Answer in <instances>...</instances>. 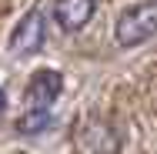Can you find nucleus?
<instances>
[{
	"label": "nucleus",
	"mask_w": 157,
	"mask_h": 154,
	"mask_svg": "<svg viewBox=\"0 0 157 154\" xmlns=\"http://www.w3.org/2000/svg\"><path fill=\"white\" fill-rule=\"evenodd\" d=\"M77 148L84 154H114L117 151V134L104 121H84L77 127Z\"/></svg>",
	"instance_id": "2"
},
{
	"label": "nucleus",
	"mask_w": 157,
	"mask_h": 154,
	"mask_svg": "<svg viewBox=\"0 0 157 154\" xmlns=\"http://www.w3.org/2000/svg\"><path fill=\"white\" fill-rule=\"evenodd\" d=\"M60 87H63V81H60L57 70H37L30 77V84H27V101H30L37 111H47L57 101Z\"/></svg>",
	"instance_id": "3"
},
{
	"label": "nucleus",
	"mask_w": 157,
	"mask_h": 154,
	"mask_svg": "<svg viewBox=\"0 0 157 154\" xmlns=\"http://www.w3.org/2000/svg\"><path fill=\"white\" fill-rule=\"evenodd\" d=\"M154 34H157V3L154 0L124 10L117 17V27H114V37H117L121 47H137V44H144Z\"/></svg>",
	"instance_id": "1"
},
{
	"label": "nucleus",
	"mask_w": 157,
	"mask_h": 154,
	"mask_svg": "<svg viewBox=\"0 0 157 154\" xmlns=\"http://www.w3.org/2000/svg\"><path fill=\"white\" fill-rule=\"evenodd\" d=\"M47 121H50V114H47V111H37V107H33L30 114H24V117H20V124H17V127L27 134V131H40V127H47Z\"/></svg>",
	"instance_id": "6"
},
{
	"label": "nucleus",
	"mask_w": 157,
	"mask_h": 154,
	"mask_svg": "<svg viewBox=\"0 0 157 154\" xmlns=\"http://www.w3.org/2000/svg\"><path fill=\"white\" fill-rule=\"evenodd\" d=\"M54 17H57V24L63 30H80L94 17V0H57Z\"/></svg>",
	"instance_id": "5"
},
{
	"label": "nucleus",
	"mask_w": 157,
	"mask_h": 154,
	"mask_svg": "<svg viewBox=\"0 0 157 154\" xmlns=\"http://www.w3.org/2000/svg\"><path fill=\"white\" fill-rule=\"evenodd\" d=\"M0 107H3V91H0Z\"/></svg>",
	"instance_id": "7"
},
{
	"label": "nucleus",
	"mask_w": 157,
	"mask_h": 154,
	"mask_svg": "<svg viewBox=\"0 0 157 154\" xmlns=\"http://www.w3.org/2000/svg\"><path fill=\"white\" fill-rule=\"evenodd\" d=\"M40 44H44V17H40L37 10H30V14L17 24L13 37H10V50H13V54H33Z\"/></svg>",
	"instance_id": "4"
}]
</instances>
